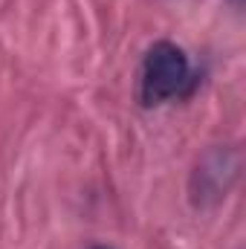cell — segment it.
<instances>
[{
  "mask_svg": "<svg viewBox=\"0 0 246 249\" xmlns=\"http://www.w3.org/2000/svg\"><path fill=\"white\" fill-rule=\"evenodd\" d=\"M197 87V75L183 47L171 41H157L145 58L139 72V102L145 107L165 105L171 99H183Z\"/></svg>",
  "mask_w": 246,
  "mask_h": 249,
  "instance_id": "cell-1",
  "label": "cell"
},
{
  "mask_svg": "<svg viewBox=\"0 0 246 249\" xmlns=\"http://www.w3.org/2000/svg\"><path fill=\"white\" fill-rule=\"evenodd\" d=\"M93 249H110V247H93Z\"/></svg>",
  "mask_w": 246,
  "mask_h": 249,
  "instance_id": "cell-2",
  "label": "cell"
}]
</instances>
